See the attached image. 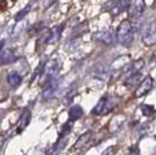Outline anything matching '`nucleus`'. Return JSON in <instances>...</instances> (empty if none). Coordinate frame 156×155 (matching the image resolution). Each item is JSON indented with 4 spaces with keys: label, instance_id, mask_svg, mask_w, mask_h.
I'll return each mask as SVG.
<instances>
[{
    "label": "nucleus",
    "instance_id": "f257e3e1",
    "mask_svg": "<svg viewBox=\"0 0 156 155\" xmlns=\"http://www.w3.org/2000/svg\"><path fill=\"white\" fill-rule=\"evenodd\" d=\"M115 39L120 45L126 47V48L130 47V45L133 43L134 28L128 20H125L119 25L117 29V34H115Z\"/></svg>",
    "mask_w": 156,
    "mask_h": 155
},
{
    "label": "nucleus",
    "instance_id": "f03ea898",
    "mask_svg": "<svg viewBox=\"0 0 156 155\" xmlns=\"http://www.w3.org/2000/svg\"><path fill=\"white\" fill-rule=\"evenodd\" d=\"M118 105V99L113 96H104L99 99L97 105L92 110L94 116H106L114 110Z\"/></svg>",
    "mask_w": 156,
    "mask_h": 155
},
{
    "label": "nucleus",
    "instance_id": "7ed1b4c3",
    "mask_svg": "<svg viewBox=\"0 0 156 155\" xmlns=\"http://www.w3.org/2000/svg\"><path fill=\"white\" fill-rule=\"evenodd\" d=\"M58 89V81L56 77H47L42 89V98L44 100H48L55 96L56 91Z\"/></svg>",
    "mask_w": 156,
    "mask_h": 155
},
{
    "label": "nucleus",
    "instance_id": "20e7f679",
    "mask_svg": "<svg viewBox=\"0 0 156 155\" xmlns=\"http://www.w3.org/2000/svg\"><path fill=\"white\" fill-rule=\"evenodd\" d=\"M142 42L146 45H156V20L151 21L144 29L142 35Z\"/></svg>",
    "mask_w": 156,
    "mask_h": 155
},
{
    "label": "nucleus",
    "instance_id": "39448f33",
    "mask_svg": "<svg viewBox=\"0 0 156 155\" xmlns=\"http://www.w3.org/2000/svg\"><path fill=\"white\" fill-rule=\"evenodd\" d=\"M59 69H61V61L58 58H52L46 62L43 74L46 75V77H56L58 75Z\"/></svg>",
    "mask_w": 156,
    "mask_h": 155
},
{
    "label": "nucleus",
    "instance_id": "423d86ee",
    "mask_svg": "<svg viewBox=\"0 0 156 155\" xmlns=\"http://www.w3.org/2000/svg\"><path fill=\"white\" fill-rule=\"evenodd\" d=\"M143 67H144V61L143 59H137L135 62L128 64L127 67H125L124 69L121 70V75L124 76V78H127L132 76V75H134V74L140 72V70L142 69Z\"/></svg>",
    "mask_w": 156,
    "mask_h": 155
},
{
    "label": "nucleus",
    "instance_id": "0eeeda50",
    "mask_svg": "<svg viewBox=\"0 0 156 155\" xmlns=\"http://www.w3.org/2000/svg\"><path fill=\"white\" fill-rule=\"evenodd\" d=\"M153 85H154L153 78L150 77V76H147L137 86L136 91H135V97H143L144 95H147L153 89Z\"/></svg>",
    "mask_w": 156,
    "mask_h": 155
},
{
    "label": "nucleus",
    "instance_id": "6e6552de",
    "mask_svg": "<svg viewBox=\"0 0 156 155\" xmlns=\"http://www.w3.org/2000/svg\"><path fill=\"white\" fill-rule=\"evenodd\" d=\"M143 11H144V2L143 0H134L129 5V9L128 13L132 19H139L142 15Z\"/></svg>",
    "mask_w": 156,
    "mask_h": 155
},
{
    "label": "nucleus",
    "instance_id": "1a4fd4ad",
    "mask_svg": "<svg viewBox=\"0 0 156 155\" xmlns=\"http://www.w3.org/2000/svg\"><path fill=\"white\" fill-rule=\"evenodd\" d=\"M93 39L104 45H112L114 42V34L110 31H103V32L96 33L93 35Z\"/></svg>",
    "mask_w": 156,
    "mask_h": 155
},
{
    "label": "nucleus",
    "instance_id": "9d476101",
    "mask_svg": "<svg viewBox=\"0 0 156 155\" xmlns=\"http://www.w3.org/2000/svg\"><path fill=\"white\" fill-rule=\"evenodd\" d=\"M92 75H93V77L97 78V79L107 81L111 76V70L108 69V67H106V65H97L93 69Z\"/></svg>",
    "mask_w": 156,
    "mask_h": 155
},
{
    "label": "nucleus",
    "instance_id": "9b49d317",
    "mask_svg": "<svg viewBox=\"0 0 156 155\" xmlns=\"http://www.w3.org/2000/svg\"><path fill=\"white\" fill-rule=\"evenodd\" d=\"M18 59V56L13 52L12 49H5L0 52V65L14 63Z\"/></svg>",
    "mask_w": 156,
    "mask_h": 155
},
{
    "label": "nucleus",
    "instance_id": "f8f14e48",
    "mask_svg": "<svg viewBox=\"0 0 156 155\" xmlns=\"http://www.w3.org/2000/svg\"><path fill=\"white\" fill-rule=\"evenodd\" d=\"M30 117H32L30 111L28 110V109H25L23 112H22V114H21V117H20L19 123H18V128H16L18 133H21L28 126V124L30 123Z\"/></svg>",
    "mask_w": 156,
    "mask_h": 155
},
{
    "label": "nucleus",
    "instance_id": "ddd939ff",
    "mask_svg": "<svg viewBox=\"0 0 156 155\" xmlns=\"http://www.w3.org/2000/svg\"><path fill=\"white\" fill-rule=\"evenodd\" d=\"M64 29L63 25H58V26H55L54 28L50 29V35H49V41H48V45H52V43H56L58 42L61 39V34Z\"/></svg>",
    "mask_w": 156,
    "mask_h": 155
},
{
    "label": "nucleus",
    "instance_id": "4468645a",
    "mask_svg": "<svg viewBox=\"0 0 156 155\" xmlns=\"http://www.w3.org/2000/svg\"><path fill=\"white\" fill-rule=\"evenodd\" d=\"M21 81H22V78L19 75V72H16V71H11L7 75V82L12 88H18L21 84Z\"/></svg>",
    "mask_w": 156,
    "mask_h": 155
},
{
    "label": "nucleus",
    "instance_id": "2eb2a0df",
    "mask_svg": "<svg viewBox=\"0 0 156 155\" xmlns=\"http://www.w3.org/2000/svg\"><path fill=\"white\" fill-rule=\"evenodd\" d=\"M83 114H84L83 109L79 105H75V106H72L71 109L69 110V120L76 121L78 119H80L83 117Z\"/></svg>",
    "mask_w": 156,
    "mask_h": 155
},
{
    "label": "nucleus",
    "instance_id": "dca6fc26",
    "mask_svg": "<svg viewBox=\"0 0 156 155\" xmlns=\"http://www.w3.org/2000/svg\"><path fill=\"white\" fill-rule=\"evenodd\" d=\"M92 135H93V134H92L91 131H89V132L84 133L83 135H80L79 139L77 140V142H76V145H75V148L79 149V148H83L84 146H86V145L89 143V141L91 140Z\"/></svg>",
    "mask_w": 156,
    "mask_h": 155
},
{
    "label": "nucleus",
    "instance_id": "f3484780",
    "mask_svg": "<svg viewBox=\"0 0 156 155\" xmlns=\"http://www.w3.org/2000/svg\"><path fill=\"white\" fill-rule=\"evenodd\" d=\"M140 79H141V74L137 72V74H134L129 77L125 78L124 85L127 88H134L135 85L140 84Z\"/></svg>",
    "mask_w": 156,
    "mask_h": 155
},
{
    "label": "nucleus",
    "instance_id": "a211bd4d",
    "mask_svg": "<svg viewBox=\"0 0 156 155\" xmlns=\"http://www.w3.org/2000/svg\"><path fill=\"white\" fill-rule=\"evenodd\" d=\"M66 145V139H59L58 141L56 142L54 146H51V148L48 150V155H57L59 154V152L64 148V146Z\"/></svg>",
    "mask_w": 156,
    "mask_h": 155
},
{
    "label": "nucleus",
    "instance_id": "6ab92c4d",
    "mask_svg": "<svg viewBox=\"0 0 156 155\" xmlns=\"http://www.w3.org/2000/svg\"><path fill=\"white\" fill-rule=\"evenodd\" d=\"M141 112L143 113V116L149 117L155 112V109H154V106H151V105L143 104V105H141Z\"/></svg>",
    "mask_w": 156,
    "mask_h": 155
},
{
    "label": "nucleus",
    "instance_id": "aec40b11",
    "mask_svg": "<svg viewBox=\"0 0 156 155\" xmlns=\"http://www.w3.org/2000/svg\"><path fill=\"white\" fill-rule=\"evenodd\" d=\"M71 126H72V121L71 120H69V123H66L63 126V128H62V131H61V133H59V135H61V138L62 136H64V135H66L70 131H71Z\"/></svg>",
    "mask_w": 156,
    "mask_h": 155
},
{
    "label": "nucleus",
    "instance_id": "412c9836",
    "mask_svg": "<svg viewBox=\"0 0 156 155\" xmlns=\"http://www.w3.org/2000/svg\"><path fill=\"white\" fill-rule=\"evenodd\" d=\"M28 12H29V7H26L25 9H22L20 13L16 14V16H15V21H20L22 18H25V15H26Z\"/></svg>",
    "mask_w": 156,
    "mask_h": 155
},
{
    "label": "nucleus",
    "instance_id": "4be33fe9",
    "mask_svg": "<svg viewBox=\"0 0 156 155\" xmlns=\"http://www.w3.org/2000/svg\"><path fill=\"white\" fill-rule=\"evenodd\" d=\"M115 152H117V148H115L114 146H112V147H108V148L105 149L100 155H114L115 154Z\"/></svg>",
    "mask_w": 156,
    "mask_h": 155
},
{
    "label": "nucleus",
    "instance_id": "5701e85b",
    "mask_svg": "<svg viewBox=\"0 0 156 155\" xmlns=\"http://www.w3.org/2000/svg\"><path fill=\"white\" fill-rule=\"evenodd\" d=\"M128 155H140V150L136 146H133L132 148L129 149V154Z\"/></svg>",
    "mask_w": 156,
    "mask_h": 155
},
{
    "label": "nucleus",
    "instance_id": "b1692460",
    "mask_svg": "<svg viewBox=\"0 0 156 155\" xmlns=\"http://www.w3.org/2000/svg\"><path fill=\"white\" fill-rule=\"evenodd\" d=\"M4 45H5V40H1V41H0V52L2 50V48H4Z\"/></svg>",
    "mask_w": 156,
    "mask_h": 155
},
{
    "label": "nucleus",
    "instance_id": "393cba45",
    "mask_svg": "<svg viewBox=\"0 0 156 155\" xmlns=\"http://www.w3.org/2000/svg\"><path fill=\"white\" fill-rule=\"evenodd\" d=\"M2 4H4V1H2V0H0V5H2Z\"/></svg>",
    "mask_w": 156,
    "mask_h": 155
}]
</instances>
